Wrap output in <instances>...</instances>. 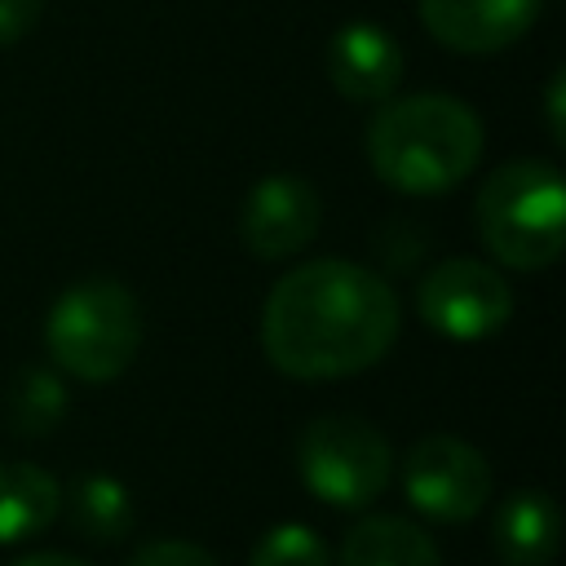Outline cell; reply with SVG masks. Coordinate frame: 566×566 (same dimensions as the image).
<instances>
[{
  "instance_id": "8",
  "label": "cell",
  "mask_w": 566,
  "mask_h": 566,
  "mask_svg": "<svg viewBox=\"0 0 566 566\" xmlns=\"http://www.w3.org/2000/svg\"><path fill=\"white\" fill-rule=\"evenodd\" d=\"M323 226V199L318 190L296 172H270L261 177L239 212V239L261 261L296 256L305 243H314Z\"/></svg>"
},
{
  "instance_id": "5",
  "label": "cell",
  "mask_w": 566,
  "mask_h": 566,
  "mask_svg": "<svg viewBox=\"0 0 566 566\" xmlns=\"http://www.w3.org/2000/svg\"><path fill=\"white\" fill-rule=\"evenodd\" d=\"M301 486L332 509H367L394 478L389 438L363 416H314L296 438Z\"/></svg>"
},
{
  "instance_id": "16",
  "label": "cell",
  "mask_w": 566,
  "mask_h": 566,
  "mask_svg": "<svg viewBox=\"0 0 566 566\" xmlns=\"http://www.w3.org/2000/svg\"><path fill=\"white\" fill-rule=\"evenodd\" d=\"M248 566H332V553H327V539L314 526L279 522L256 539Z\"/></svg>"
},
{
  "instance_id": "2",
  "label": "cell",
  "mask_w": 566,
  "mask_h": 566,
  "mask_svg": "<svg viewBox=\"0 0 566 566\" xmlns=\"http://www.w3.org/2000/svg\"><path fill=\"white\" fill-rule=\"evenodd\" d=\"M486 128L478 111L451 93H411L389 97L367 124V164L371 172L416 199L455 190L482 159Z\"/></svg>"
},
{
  "instance_id": "20",
  "label": "cell",
  "mask_w": 566,
  "mask_h": 566,
  "mask_svg": "<svg viewBox=\"0 0 566 566\" xmlns=\"http://www.w3.org/2000/svg\"><path fill=\"white\" fill-rule=\"evenodd\" d=\"M9 566H88V562L66 557V553H27V557H18V562H9Z\"/></svg>"
},
{
  "instance_id": "14",
  "label": "cell",
  "mask_w": 566,
  "mask_h": 566,
  "mask_svg": "<svg viewBox=\"0 0 566 566\" xmlns=\"http://www.w3.org/2000/svg\"><path fill=\"white\" fill-rule=\"evenodd\" d=\"M62 509L71 517V526L84 539L111 544L124 539L133 531V495L115 473H80L66 491H62Z\"/></svg>"
},
{
  "instance_id": "10",
  "label": "cell",
  "mask_w": 566,
  "mask_h": 566,
  "mask_svg": "<svg viewBox=\"0 0 566 566\" xmlns=\"http://www.w3.org/2000/svg\"><path fill=\"white\" fill-rule=\"evenodd\" d=\"M323 71H327V84L345 97V102H389L402 84V44L376 27V22H345L332 40H327V53H323Z\"/></svg>"
},
{
  "instance_id": "12",
  "label": "cell",
  "mask_w": 566,
  "mask_h": 566,
  "mask_svg": "<svg viewBox=\"0 0 566 566\" xmlns=\"http://www.w3.org/2000/svg\"><path fill=\"white\" fill-rule=\"evenodd\" d=\"M62 513V482L27 460L0 464V548L31 544Z\"/></svg>"
},
{
  "instance_id": "11",
  "label": "cell",
  "mask_w": 566,
  "mask_h": 566,
  "mask_svg": "<svg viewBox=\"0 0 566 566\" xmlns=\"http://www.w3.org/2000/svg\"><path fill=\"white\" fill-rule=\"evenodd\" d=\"M336 566H442V557L420 522L398 513H367L345 531Z\"/></svg>"
},
{
  "instance_id": "15",
  "label": "cell",
  "mask_w": 566,
  "mask_h": 566,
  "mask_svg": "<svg viewBox=\"0 0 566 566\" xmlns=\"http://www.w3.org/2000/svg\"><path fill=\"white\" fill-rule=\"evenodd\" d=\"M66 416V380L57 367H22L4 394V420L18 438H40Z\"/></svg>"
},
{
  "instance_id": "4",
  "label": "cell",
  "mask_w": 566,
  "mask_h": 566,
  "mask_svg": "<svg viewBox=\"0 0 566 566\" xmlns=\"http://www.w3.org/2000/svg\"><path fill=\"white\" fill-rule=\"evenodd\" d=\"M44 349L53 367L84 385L119 380L142 349L137 296L106 274L71 283L44 318Z\"/></svg>"
},
{
  "instance_id": "13",
  "label": "cell",
  "mask_w": 566,
  "mask_h": 566,
  "mask_svg": "<svg viewBox=\"0 0 566 566\" xmlns=\"http://www.w3.org/2000/svg\"><path fill=\"white\" fill-rule=\"evenodd\" d=\"M562 517L553 495L544 491H513L491 522V544L509 566H548L557 557Z\"/></svg>"
},
{
  "instance_id": "17",
  "label": "cell",
  "mask_w": 566,
  "mask_h": 566,
  "mask_svg": "<svg viewBox=\"0 0 566 566\" xmlns=\"http://www.w3.org/2000/svg\"><path fill=\"white\" fill-rule=\"evenodd\" d=\"M128 566H217V557L195 539H150L128 557Z\"/></svg>"
},
{
  "instance_id": "9",
  "label": "cell",
  "mask_w": 566,
  "mask_h": 566,
  "mask_svg": "<svg viewBox=\"0 0 566 566\" xmlns=\"http://www.w3.org/2000/svg\"><path fill=\"white\" fill-rule=\"evenodd\" d=\"M539 4L544 0H416L424 31L442 49L469 57L517 44L535 27Z\"/></svg>"
},
{
  "instance_id": "1",
  "label": "cell",
  "mask_w": 566,
  "mask_h": 566,
  "mask_svg": "<svg viewBox=\"0 0 566 566\" xmlns=\"http://www.w3.org/2000/svg\"><path fill=\"white\" fill-rule=\"evenodd\" d=\"M402 327L385 274L323 256L292 265L261 305V349L292 380H345L376 367Z\"/></svg>"
},
{
  "instance_id": "19",
  "label": "cell",
  "mask_w": 566,
  "mask_h": 566,
  "mask_svg": "<svg viewBox=\"0 0 566 566\" xmlns=\"http://www.w3.org/2000/svg\"><path fill=\"white\" fill-rule=\"evenodd\" d=\"M562 93H566V71H553L548 84H544V97H548V133L553 142H566V111H562Z\"/></svg>"
},
{
  "instance_id": "7",
  "label": "cell",
  "mask_w": 566,
  "mask_h": 566,
  "mask_svg": "<svg viewBox=\"0 0 566 566\" xmlns=\"http://www.w3.org/2000/svg\"><path fill=\"white\" fill-rule=\"evenodd\" d=\"M402 491L407 504L429 522H473L491 500V464L473 442L429 433L411 442L402 460Z\"/></svg>"
},
{
  "instance_id": "18",
  "label": "cell",
  "mask_w": 566,
  "mask_h": 566,
  "mask_svg": "<svg viewBox=\"0 0 566 566\" xmlns=\"http://www.w3.org/2000/svg\"><path fill=\"white\" fill-rule=\"evenodd\" d=\"M44 13V0H0V49L18 44Z\"/></svg>"
},
{
  "instance_id": "3",
  "label": "cell",
  "mask_w": 566,
  "mask_h": 566,
  "mask_svg": "<svg viewBox=\"0 0 566 566\" xmlns=\"http://www.w3.org/2000/svg\"><path fill=\"white\" fill-rule=\"evenodd\" d=\"M473 221L500 265L548 270L566 248V181L548 159H509L482 181Z\"/></svg>"
},
{
  "instance_id": "6",
  "label": "cell",
  "mask_w": 566,
  "mask_h": 566,
  "mask_svg": "<svg viewBox=\"0 0 566 566\" xmlns=\"http://www.w3.org/2000/svg\"><path fill=\"white\" fill-rule=\"evenodd\" d=\"M416 314L442 340L473 345L495 336L509 323L513 287L495 265L478 256H451V261H438L416 283Z\"/></svg>"
}]
</instances>
